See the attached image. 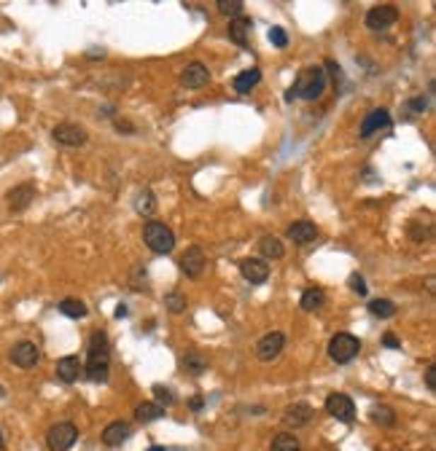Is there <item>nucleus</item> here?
<instances>
[{"label":"nucleus","mask_w":436,"mask_h":451,"mask_svg":"<svg viewBox=\"0 0 436 451\" xmlns=\"http://www.w3.org/2000/svg\"><path fill=\"white\" fill-rule=\"evenodd\" d=\"M84 373H86V379H89V382H95V385L108 382V376H110V341H108V333L105 331L92 333Z\"/></svg>","instance_id":"nucleus-1"},{"label":"nucleus","mask_w":436,"mask_h":451,"mask_svg":"<svg viewBox=\"0 0 436 451\" xmlns=\"http://www.w3.org/2000/svg\"><path fill=\"white\" fill-rule=\"evenodd\" d=\"M326 89V73H323V67H304L297 81H294V86L286 92V100H318L321 94Z\"/></svg>","instance_id":"nucleus-2"},{"label":"nucleus","mask_w":436,"mask_h":451,"mask_svg":"<svg viewBox=\"0 0 436 451\" xmlns=\"http://www.w3.org/2000/svg\"><path fill=\"white\" fill-rule=\"evenodd\" d=\"M143 242L149 245L154 252H173L176 247V234L170 231V226L159 223V221H151V223L143 226Z\"/></svg>","instance_id":"nucleus-3"},{"label":"nucleus","mask_w":436,"mask_h":451,"mask_svg":"<svg viewBox=\"0 0 436 451\" xmlns=\"http://www.w3.org/2000/svg\"><path fill=\"white\" fill-rule=\"evenodd\" d=\"M361 352V341L355 339L353 333H337L331 341H328V358L334 360V363H350Z\"/></svg>","instance_id":"nucleus-4"},{"label":"nucleus","mask_w":436,"mask_h":451,"mask_svg":"<svg viewBox=\"0 0 436 451\" xmlns=\"http://www.w3.org/2000/svg\"><path fill=\"white\" fill-rule=\"evenodd\" d=\"M76 440H79V430L73 422H59L46 433V446L52 451H70Z\"/></svg>","instance_id":"nucleus-5"},{"label":"nucleus","mask_w":436,"mask_h":451,"mask_svg":"<svg viewBox=\"0 0 436 451\" xmlns=\"http://www.w3.org/2000/svg\"><path fill=\"white\" fill-rule=\"evenodd\" d=\"M52 137H54L57 146H65V148H79L89 140L86 129L79 127V124H57Z\"/></svg>","instance_id":"nucleus-6"},{"label":"nucleus","mask_w":436,"mask_h":451,"mask_svg":"<svg viewBox=\"0 0 436 451\" xmlns=\"http://www.w3.org/2000/svg\"><path fill=\"white\" fill-rule=\"evenodd\" d=\"M326 411L334 416V419H340V422H353L355 419V403L348 395H342V392H331L326 398Z\"/></svg>","instance_id":"nucleus-7"},{"label":"nucleus","mask_w":436,"mask_h":451,"mask_svg":"<svg viewBox=\"0 0 436 451\" xmlns=\"http://www.w3.org/2000/svg\"><path fill=\"white\" fill-rule=\"evenodd\" d=\"M396 19H398V8H396V6H391V3L374 6V8L367 13V27L374 30V33H380V30H388Z\"/></svg>","instance_id":"nucleus-8"},{"label":"nucleus","mask_w":436,"mask_h":451,"mask_svg":"<svg viewBox=\"0 0 436 451\" xmlns=\"http://www.w3.org/2000/svg\"><path fill=\"white\" fill-rule=\"evenodd\" d=\"M283 344H286V336L280 331L267 333L259 344H256V358H259L261 363H270V360H275L283 352Z\"/></svg>","instance_id":"nucleus-9"},{"label":"nucleus","mask_w":436,"mask_h":451,"mask_svg":"<svg viewBox=\"0 0 436 451\" xmlns=\"http://www.w3.org/2000/svg\"><path fill=\"white\" fill-rule=\"evenodd\" d=\"M11 363H14L16 368H33L38 360H41V352H38V346L33 344V341H19V344L11 346Z\"/></svg>","instance_id":"nucleus-10"},{"label":"nucleus","mask_w":436,"mask_h":451,"mask_svg":"<svg viewBox=\"0 0 436 451\" xmlns=\"http://www.w3.org/2000/svg\"><path fill=\"white\" fill-rule=\"evenodd\" d=\"M205 266H207V258H205L202 247H189V250L183 252V258H180V271L189 279L200 277L205 271Z\"/></svg>","instance_id":"nucleus-11"},{"label":"nucleus","mask_w":436,"mask_h":451,"mask_svg":"<svg viewBox=\"0 0 436 451\" xmlns=\"http://www.w3.org/2000/svg\"><path fill=\"white\" fill-rule=\"evenodd\" d=\"M207 81H210V73H207V67L202 62H191L180 73V83L186 89H202V86H207Z\"/></svg>","instance_id":"nucleus-12"},{"label":"nucleus","mask_w":436,"mask_h":451,"mask_svg":"<svg viewBox=\"0 0 436 451\" xmlns=\"http://www.w3.org/2000/svg\"><path fill=\"white\" fill-rule=\"evenodd\" d=\"M310 419H315V411L310 403H294V406H288L286 414H283V422L288 427H307L310 425Z\"/></svg>","instance_id":"nucleus-13"},{"label":"nucleus","mask_w":436,"mask_h":451,"mask_svg":"<svg viewBox=\"0 0 436 451\" xmlns=\"http://www.w3.org/2000/svg\"><path fill=\"white\" fill-rule=\"evenodd\" d=\"M240 271H243V277H246L251 285H261V282H267V277H270V266H267V261H261V258H246V261L240 264Z\"/></svg>","instance_id":"nucleus-14"},{"label":"nucleus","mask_w":436,"mask_h":451,"mask_svg":"<svg viewBox=\"0 0 436 451\" xmlns=\"http://www.w3.org/2000/svg\"><path fill=\"white\" fill-rule=\"evenodd\" d=\"M6 199H8V207H11L14 213H19V210H25L30 201L35 199V186H33V183H19L16 188L8 191Z\"/></svg>","instance_id":"nucleus-15"},{"label":"nucleus","mask_w":436,"mask_h":451,"mask_svg":"<svg viewBox=\"0 0 436 451\" xmlns=\"http://www.w3.org/2000/svg\"><path fill=\"white\" fill-rule=\"evenodd\" d=\"M388 124H391V113H388L385 107H377V110H372L367 119L361 121V137L367 140V137L380 132L382 127H388Z\"/></svg>","instance_id":"nucleus-16"},{"label":"nucleus","mask_w":436,"mask_h":451,"mask_svg":"<svg viewBox=\"0 0 436 451\" xmlns=\"http://www.w3.org/2000/svg\"><path fill=\"white\" fill-rule=\"evenodd\" d=\"M84 373V363L76 355H68V358H62L57 363V376L65 382V385H73V382H79V376Z\"/></svg>","instance_id":"nucleus-17"},{"label":"nucleus","mask_w":436,"mask_h":451,"mask_svg":"<svg viewBox=\"0 0 436 451\" xmlns=\"http://www.w3.org/2000/svg\"><path fill=\"white\" fill-rule=\"evenodd\" d=\"M315 237H318V228L310 221H297V223L288 226V239L297 245H310Z\"/></svg>","instance_id":"nucleus-18"},{"label":"nucleus","mask_w":436,"mask_h":451,"mask_svg":"<svg viewBox=\"0 0 436 451\" xmlns=\"http://www.w3.org/2000/svg\"><path fill=\"white\" fill-rule=\"evenodd\" d=\"M132 435V427L127 425V422H110L105 430H103V443L105 446H119L124 440Z\"/></svg>","instance_id":"nucleus-19"},{"label":"nucleus","mask_w":436,"mask_h":451,"mask_svg":"<svg viewBox=\"0 0 436 451\" xmlns=\"http://www.w3.org/2000/svg\"><path fill=\"white\" fill-rule=\"evenodd\" d=\"M251 19H246V16H237V19H232V25H229V38L240 46V49H248V43H251Z\"/></svg>","instance_id":"nucleus-20"},{"label":"nucleus","mask_w":436,"mask_h":451,"mask_svg":"<svg viewBox=\"0 0 436 451\" xmlns=\"http://www.w3.org/2000/svg\"><path fill=\"white\" fill-rule=\"evenodd\" d=\"M259 81H261V70L259 67H251V70H243L240 76H234V89L240 94H248Z\"/></svg>","instance_id":"nucleus-21"},{"label":"nucleus","mask_w":436,"mask_h":451,"mask_svg":"<svg viewBox=\"0 0 436 451\" xmlns=\"http://www.w3.org/2000/svg\"><path fill=\"white\" fill-rule=\"evenodd\" d=\"M369 419H372L374 425H380V427H396V411L391 409V406H382V403L372 406Z\"/></svg>","instance_id":"nucleus-22"},{"label":"nucleus","mask_w":436,"mask_h":451,"mask_svg":"<svg viewBox=\"0 0 436 451\" xmlns=\"http://www.w3.org/2000/svg\"><path fill=\"white\" fill-rule=\"evenodd\" d=\"M323 304H326V293L321 291V288H307V291L302 293V309L304 312H318Z\"/></svg>","instance_id":"nucleus-23"},{"label":"nucleus","mask_w":436,"mask_h":451,"mask_svg":"<svg viewBox=\"0 0 436 451\" xmlns=\"http://www.w3.org/2000/svg\"><path fill=\"white\" fill-rule=\"evenodd\" d=\"M162 416H164V406H156V403H151V400L140 403L135 409V419H140V422H156V419H162Z\"/></svg>","instance_id":"nucleus-24"},{"label":"nucleus","mask_w":436,"mask_h":451,"mask_svg":"<svg viewBox=\"0 0 436 451\" xmlns=\"http://www.w3.org/2000/svg\"><path fill=\"white\" fill-rule=\"evenodd\" d=\"M259 250L264 258H283V252H286V247H283V242L277 237H261L259 239Z\"/></svg>","instance_id":"nucleus-25"},{"label":"nucleus","mask_w":436,"mask_h":451,"mask_svg":"<svg viewBox=\"0 0 436 451\" xmlns=\"http://www.w3.org/2000/svg\"><path fill=\"white\" fill-rule=\"evenodd\" d=\"M59 312L70 320H81V317H86V304L79 301V298H65V301L59 304Z\"/></svg>","instance_id":"nucleus-26"},{"label":"nucleus","mask_w":436,"mask_h":451,"mask_svg":"<svg viewBox=\"0 0 436 451\" xmlns=\"http://www.w3.org/2000/svg\"><path fill=\"white\" fill-rule=\"evenodd\" d=\"M369 312H372L374 317L388 320V317H394L396 315V304L394 301H388V298H374V301L369 304Z\"/></svg>","instance_id":"nucleus-27"},{"label":"nucleus","mask_w":436,"mask_h":451,"mask_svg":"<svg viewBox=\"0 0 436 451\" xmlns=\"http://www.w3.org/2000/svg\"><path fill=\"white\" fill-rule=\"evenodd\" d=\"M270 451H302V446L291 433H277L272 438V449Z\"/></svg>","instance_id":"nucleus-28"},{"label":"nucleus","mask_w":436,"mask_h":451,"mask_svg":"<svg viewBox=\"0 0 436 451\" xmlns=\"http://www.w3.org/2000/svg\"><path fill=\"white\" fill-rule=\"evenodd\" d=\"M407 234L412 242H425V239H431L434 228H431V223H418V221H412V223L407 226Z\"/></svg>","instance_id":"nucleus-29"},{"label":"nucleus","mask_w":436,"mask_h":451,"mask_svg":"<svg viewBox=\"0 0 436 451\" xmlns=\"http://www.w3.org/2000/svg\"><path fill=\"white\" fill-rule=\"evenodd\" d=\"M183 365H186V371H191L194 376H197V373H202L205 368H207V363H205V358L200 355V352H189V355L183 358Z\"/></svg>","instance_id":"nucleus-30"},{"label":"nucleus","mask_w":436,"mask_h":451,"mask_svg":"<svg viewBox=\"0 0 436 451\" xmlns=\"http://www.w3.org/2000/svg\"><path fill=\"white\" fill-rule=\"evenodd\" d=\"M137 213L140 215L156 213V199H154V194H151V191H143V194L137 197Z\"/></svg>","instance_id":"nucleus-31"},{"label":"nucleus","mask_w":436,"mask_h":451,"mask_svg":"<svg viewBox=\"0 0 436 451\" xmlns=\"http://www.w3.org/2000/svg\"><path fill=\"white\" fill-rule=\"evenodd\" d=\"M164 306H167L173 315H180V312H186V295H180V293H170V295L164 298Z\"/></svg>","instance_id":"nucleus-32"},{"label":"nucleus","mask_w":436,"mask_h":451,"mask_svg":"<svg viewBox=\"0 0 436 451\" xmlns=\"http://www.w3.org/2000/svg\"><path fill=\"white\" fill-rule=\"evenodd\" d=\"M218 11L224 13V16L237 19L240 11H243V3H240V0H218Z\"/></svg>","instance_id":"nucleus-33"},{"label":"nucleus","mask_w":436,"mask_h":451,"mask_svg":"<svg viewBox=\"0 0 436 451\" xmlns=\"http://www.w3.org/2000/svg\"><path fill=\"white\" fill-rule=\"evenodd\" d=\"M270 43H272V46H277V49H286V46H288L286 30H283V27H272V30H270Z\"/></svg>","instance_id":"nucleus-34"},{"label":"nucleus","mask_w":436,"mask_h":451,"mask_svg":"<svg viewBox=\"0 0 436 451\" xmlns=\"http://www.w3.org/2000/svg\"><path fill=\"white\" fill-rule=\"evenodd\" d=\"M154 395H156V400H159V403H164V406H173V403H176V398H173V390H167V387H162V385L154 387Z\"/></svg>","instance_id":"nucleus-35"},{"label":"nucleus","mask_w":436,"mask_h":451,"mask_svg":"<svg viewBox=\"0 0 436 451\" xmlns=\"http://www.w3.org/2000/svg\"><path fill=\"white\" fill-rule=\"evenodd\" d=\"M348 282H350V291L355 293V295H367V282H364V277H358V274H350V279H348Z\"/></svg>","instance_id":"nucleus-36"},{"label":"nucleus","mask_w":436,"mask_h":451,"mask_svg":"<svg viewBox=\"0 0 436 451\" xmlns=\"http://www.w3.org/2000/svg\"><path fill=\"white\" fill-rule=\"evenodd\" d=\"M425 387L436 392V365H428V371H425Z\"/></svg>","instance_id":"nucleus-37"},{"label":"nucleus","mask_w":436,"mask_h":451,"mask_svg":"<svg viewBox=\"0 0 436 451\" xmlns=\"http://www.w3.org/2000/svg\"><path fill=\"white\" fill-rule=\"evenodd\" d=\"M326 70L331 73V78H334V83H337V81L342 78V67L337 65V62H331V59H328V62H326Z\"/></svg>","instance_id":"nucleus-38"},{"label":"nucleus","mask_w":436,"mask_h":451,"mask_svg":"<svg viewBox=\"0 0 436 451\" xmlns=\"http://www.w3.org/2000/svg\"><path fill=\"white\" fill-rule=\"evenodd\" d=\"M409 107H412V110H418V113H420V110H425V107H428V100H425V97H415V100H412V102H409Z\"/></svg>","instance_id":"nucleus-39"},{"label":"nucleus","mask_w":436,"mask_h":451,"mask_svg":"<svg viewBox=\"0 0 436 451\" xmlns=\"http://www.w3.org/2000/svg\"><path fill=\"white\" fill-rule=\"evenodd\" d=\"M382 344L385 346H391V349H398V339H396V336H391V333H388V336H385V339H382Z\"/></svg>","instance_id":"nucleus-40"},{"label":"nucleus","mask_w":436,"mask_h":451,"mask_svg":"<svg viewBox=\"0 0 436 451\" xmlns=\"http://www.w3.org/2000/svg\"><path fill=\"white\" fill-rule=\"evenodd\" d=\"M113 127H116L119 132H135V127H132V124H127V121H116Z\"/></svg>","instance_id":"nucleus-41"},{"label":"nucleus","mask_w":436,"mask_h":451,"mask_svg":"<svg viewBox=\"0 0 436 451\" xmlns=\"http://www.w3.org/2000/svg\"><path fill=\"white\" fill-rule=\"evenodd\" d=\"M202 406H205V400L200 398V395H197V398L191 400V409H194V411H200V409H202Z\"/></svg>","instance_id":"nucleus-42"},{"label":"nucleus","mask_w":436,"mask_h":451,"mask_svg":"<svg viewBox=\"0 0 436 451\" xmlns=\"http://www.w3.org/2000/svg\"><path fill=\"white\" fill-rule=\"evenodd\" d=\"M116 317H119V320H122V317H127V306H124V304H119V306H116Z\"/></svg>","instance_id":"nucleus-43"},{"label":"nucleus","mask_w":436,"mask_h":451,"mask_svg":"<svg viewBox=\"0 0 436 451\" xmlns=\"http://www.w3.org/2000/svg\"><path fill=\"white\" fill-rule=\"evenodd\" d=\"M149 451H167V449H162V446H154V449H149Z\"/></svg>","instance_id":"nucleus-44"},{"label":"nucleus","mask_w":436,"mask_h":451,"mask_svg":"<svg viewBox=\"0 0 436 451\" xmlns=\"http://www.w3.org/2000/svg\"><path fill=\"white\" fill-rule=\"evenodd\" d=\"M0 446H3V435H0Z\"/></svg>","instance_id":"nucleus-45"}]
</instances>
